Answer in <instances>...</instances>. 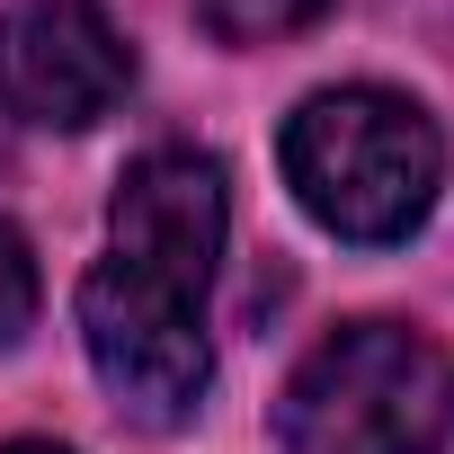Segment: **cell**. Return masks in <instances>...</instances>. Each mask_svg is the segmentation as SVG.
I'll use <instances>...</instances> for the list:
<instances>
[{
    "label": "cell",
    "mask_w": 454,
    "mask_h": 454,
    "mask_svg": "<svg viewBox=\"0 0 454 454\" xmlns=\"http://www.w3.org/2000/svg\"><path fill=\"white\" fill-rule=\"evenodd\" d=\"M125 90H134V45L98 0H10L0 10V107L10 116L81 134L116 116Z\"/></svg>",
    "instance_id": "obj_4"
},
{
    "label": "cell",
    "mask_w": 454,
    "mask_h": 454,
    "mask_svg": "<svg viewBox=\"0 0 454 454\" xmlns=\"http://www.w3.org/2000/svg\"><path fill=\"white\" fill-rule=\"evenodd\" d=\"M330 0H196V19L223 36V45H277L294 27H312Z\"/></svg>",
    "instance_id": "obj_6"
},
{
    "label": "cell",
    "mask_w": 454,
    "mask_h": 454,
    "mask_svg": "<svg viewBox=\"0 0 454 454\" xmlns=\"http://www.w3.org/2000/svg\"><path fill=\"white\" fill-rule=\"evenodd\" d=\"M277 152H286L294 205L356 250L410 241L445 178V143H436L427 107L401 90H321L286 116Z\"/></svg>",
    "instance_id": "obj_1"
},
{
    "label": "cell",
    "mask_w": 454,
    "mask_h": 454,
    "mask_svg": "<svg viewBox=\"0 0 454 454\" xmlns=\"http://www.w3.org/2000/svg\"><path fill=\"white\" fill-rule=\"evenodd\" d=\"M445 410H454V374L419 330L348 321L286 374L277 445L286 454H436Z\"/></svg>",
    "instance_id": "obj_2"
},
{
    "label": "cell",
    "mask_w": 454,
    "mask_h": 454,
    "mask_svg": "<svg viewBox=\"0 0 454 454\" xmlns=\"http://www.w3.org/2000/svg\"><path fill=\"white\" fill-rule=\"evenodd\" d=\"M0 454H72V445H36V436H27V445H0Z\"/></svg>",
    "instance_id": "obj_8"
},
{
    "label": "cell",
    "mask_w": 454,
    "mask_h": 454,
    "mask_svg": "<svg viewBox=\"0 0 454 454\" xmlns=\"http://www.w3.org/2000/svg\"><path fill=\"white\" fill-rule=\"evenodd\" d=\"M81 348L98 365V383L116 392L125 419L143 427H178L196 419L205 383H214V348H205V303L125 268V259H98L90 286H81Z\"/></svg>",
    "instance_id": "obj_3"
},
{
    "label": "cell",
    "mask_w": 454,
    "mask_h": 454,
    "mask_svg": "<svg viewBox=\"0 0 454 454\" xmlns=\"http://www.w3.org/2000/svg\"><path fill=\"white\" fill-rule=\"evenodd\" d=\"M36 330V250L19 223H0V356Z\"/></svg>",
    "instance_id": "obj_7"
},
{
    "label": "cell",
    "mask_w": 454,
    "mask_h": 454,
    "mask_svg": "<svg viewBox=\"0 0 454 454\" xmlns=\"http://www.w3.org/2000/svg\"><path fill=\"white\" fill-rule=\"evenodd\" d=\"M223 223H232V205H223V169L205 152H143L107 205V259L205 303L214 259H223Z\"/></svg>",
    "instance_id": "obj_5"
}]
</instances>
